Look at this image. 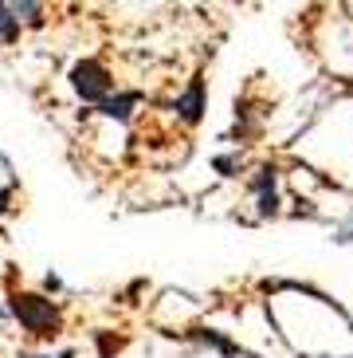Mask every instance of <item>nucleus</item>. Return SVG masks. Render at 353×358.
<instances>
[{
    "mask_svg": "<svg viewBox=\"0 0 353 358\" xmlns=\"http://www.w3.org/2000/svg\"><path fill=\"white\" fill-rule=\"evenodd\" d=\"M16 40H20V20L12 16L8 4H0V48H8Z\"/></svg>",
    "mask_w": 353,
    "mask_h": 358,
    "instance_id": "nucleus-6",
    "label": "nucleus"
},
{
    "mask_svg": "<svg viewBox=\"0 0 353 358\" xmlns=\"http://www.w3.org/2000/svg\"><path fill=\"white\" fill-rule=\"evenodd\" d=\"M248 189H251V197H255V205H260V217H271V213L279 209V169L260 166L251 173Z\"/></svg>",
    "mask_w": 353,
    "mask_h": 358,
    "instance_id": "nucleus-3",
    "label": "nucleus"
},
{
    "mask_svg": "<svg viewBox=\"0 0 353 358\" xmlns=\"http://www.w3.org/2000/svg\"><path fill=\"white\" fill-rule=\"evenodd\" d=\"M338 241H353V217L342 224V229H338Z\"/></svg>",
    "mask_w": 353,
    "mask_h": 358,
    "instance_id": "nucleus-9",
    "label": "nucleus"
},
{
    "mask_svg": "<svg viewBox=\"0 0 353 358\" xmlns=\"http://www.w3.org/2000/svg\"><path fill=\"white\" fill-rule=\"evenodd\" d=\"M20 358H71V350H63V355H20Z\"/></svg>",
    "mask_w": 353,
    "mask_h": 358,
    "instance_id": "nucleus-10",
    "label": "nucleus"
},
{
    "mask_svg": "<svg viewBox=\"0 0 353 358\" xmlns=\"http://www.w3.org/2000/svg\"><path fill=\"white\" fill-rule=\"evenodd\" d=\"M12 8V16H16V20H28V24H40L43 16H40V4H31V0H20V4H8Z\"/></svg>",
    "mask_w": 353,
    "mask_h": 358,
    "instance_id": "nucleus-7",
    "label": "nucleus"
},
{
    "mask_svg": "<svg viewBox=\"0 0 353 358\" xmlns=\"http://www.w3.org/2000/svg\"><path fill=\"white\" fill-rule=\"evenodd\" d=\"M12 315L40 338L59 335V327H63L59 307H55L52 299H43V295H12Z\"/></svg>",
    "mask_w": 353,
    "mask_h": 358,
    "instance_id": "nucleus-1",
    "label": "nucleus"
},
{
    "mask_svg": "<svg viewBox=\"0 0 353 358\" xmlns=\"http://www.w3.org/2000/svg\"><path fill=\"white\" fill-rule=\"evenodd\" d=\"M71 87H75V95L83 99V103L103 106L106 99L114 95V75L106 71L103 59H83V64L71 67Z\"/></svg>",
    "mask_w": 353,
    "mask_h": 358,
    "instance_id": "nucleus-2",
    "label": "nucleus"
},
{
    "mask_svg": "<svg viewBox=\"0 0 353 358\" xmlns=\"http://www.w3.org/2000/svg\"><path fill=\"white\" fill-rule=\"evenodd\" d=\"M173 110L185 118V122H200V115H204V79H193L185 95H176Z\"/></svg>",
    "mask_w": 353,
    "mask_h": 358,
    "instance_id": "nucleus-4",
    "label": "nucleus"
},
{
    "mask_svg": "<svg viewBox=\"0 0 353 358\" xmlns=\"http://www.w3.org/2000/svg\"><path fill=\"white\" fill-rule=\"evenodd\" d=\"M8 197H12V189H0V213L8 209Z\"/></svg>",
    "mask_w": 353,
    "mask_h": 358,
    "instance_id": "nucleus-11",
    "label": "nucleus"
},
{
    "mask_svg": "<svg viewBox=\"0 0 353 358\" xmlns=\"http://www.w3.org/2000/svg\"><path fill=\"white\" fill-rule=\"evenodd\" d=\"M137 103H142V95H137V91H114V95L98 106V110H103L106 118H118V122H126V118L134 115Z\"/></svg>",
    "mask_w": 353,
    "mask_h": 358,
    "instance_id": "nucleus-5",
    "label": "nucleus"
},
{
    "mask_svg": "<svg viewBox=\"0 0 353 358\" xmlns=\"http://www.w3.org/2000/svg\"><path fill=\"white\" fill-rule=\"evenodd\" d=\"M239 166V154H232V158H216V169L224 173V178H232V169Z\"/></svg>",
    "mask_w": 353,
    "mask_h": 358,
    "instance_id": "nucleus-8",
    "label": "nucleus"
}]
</instances>
